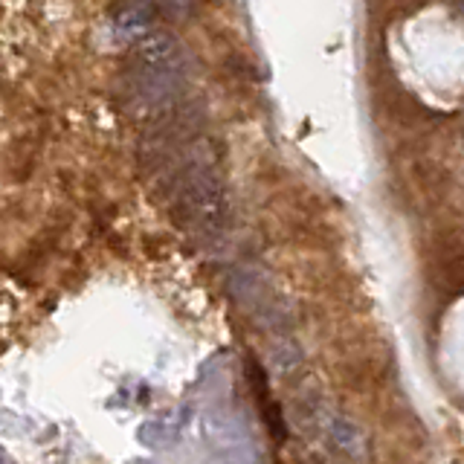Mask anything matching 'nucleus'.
<instances>
[{
	"mask_svg": "<svg viewBox=\"0 0 464 464\" xmlns=\"http://www.w3.org/2000/svg\"><path fill=\"white\" fill-rule=\"evenodd\" d=\"M137 464H151V461H137Z\"/></svg>",
	"mask_w": 464,
	"mask_h": 464,
	"instance_id": "obj_3",
	"label": "nucleus"
},
{
	"mask_svg": "<svg viewBox=\"0 0 464 464\" xmlns=\"http://www.w3.org/2000/svg\"><path fill=\"white\" fill-rule=\"evenodd\" d=\"M0 464H14V461H12V459H9V456L4 453V450H0Z\"/></svg>",
	"mask_w": 464,
	"mask_h": 464,
	"instance_id": "obj_2",
	"label": "nucleus"
},
{
	"mask_svg": "<svg viewBox=\"0 0 464 464\" xmlns=\"http://www.w3.org/2000/svg\"><path fill=\"white\" fill-rule=\"evenodd\" d=\"M140 441L149 447H166L171 441H178V430L166 420H149V424L140 427Z\"/></svg>",
	"mask_w": 464,
	"mask_h": 464,
	"instance_id": "obj_1",
	"label": "nucleus"
}]
</instances>
